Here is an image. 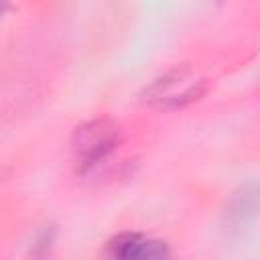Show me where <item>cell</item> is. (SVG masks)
I'll return each instance as SVG.
<instances>
[{
  "label": "cell",
  "instance_id": "1",
  "mask_svg": "<svg viewBox=\"0 0 260 260\" xmlns=\"http://www.w3.org/2000/svg\"><path fill=\"white\" fill-rule=\"evenodd\" d=\"M203 91H205V79H201L189 67H181L154 79L144 89V102L156 108L175 110L195 102Z\"/></svg>",
  "mask_w": 260,
  "mask_h": 260
},
{
  "label": "cell",
  "instance_id": "2",
  "mask_svg": "<svg viewBox=\"0 0 260 260\" xmlns=\"http://www.w3.org/2000/svg\"><path fill=\"white\" fill-rule=\"evenodd\" d=\"M120 142V130L110 120H91L81 124L73 134V154L81 169L104 160Z\"/></svg>",
  "mask_w": 260,
  "mask_h": 260
},
{
  "label": "cell",
  "instance_id": "3",
  "mask_svg": "<svg viewBox=\"0 0 260 260\" xmlns=\"http://www.w3.org/2000/svg\"><path fill=\"white\" fill-rule=\"evenodd\" d=\"M108 252L122 260H154V258L167 256V246L165 242L126 232L110 240Z\"/></svg>",
  "mask_w": 260,
  "mask_h": 260
},
{
  "label": "cell",
  "instance_id": "4",
  "mask_svg": "<svg viewBox=\"0 0 260 260\" xmlns=\"http://www.w3.org/2000/svg\"><path fill=\"white\" fill-rule=\"evenodd\" d=\"M256 191H248L244 189L240 195H236V199L232 201L230 209H228V221L232 225H246L254 215H256Z\"/></svg>",
  "mask_w": 260,
  "mask_h": 260
},
{
  "label": "cell",
  "instance_id": "5",
  "mask_svg": "<svg viewBox=\"0 0 260 260\" xmlns=\"http://www.w3.org/2000/svg\"><path fill=\"white\" fill-rule=\"evenodd\" d=\"M2 8H4V0H0V14H2Z\"/></svg>",
  "mask_w": 260,
  "mask_h": 260
}]
</instances>
